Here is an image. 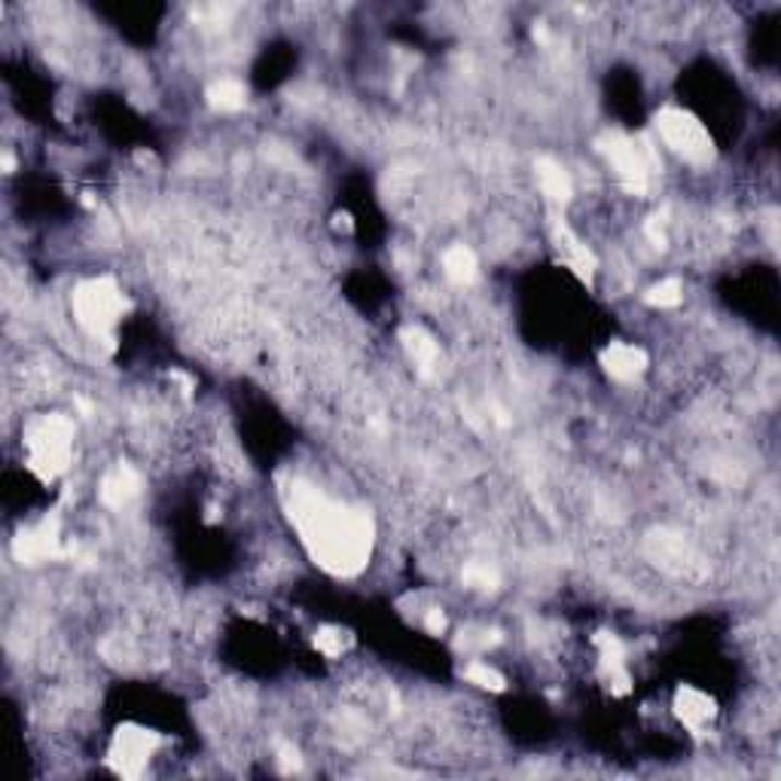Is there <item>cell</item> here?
Masks as SVG:
<instances>
[{
    "label": "cell",
    "mask_w": 781,
    "mask_h": 781,
    "mask_svg": "<svg viewBox=\"0 0 781 781\" xmlns=\"http://www.w3.org/2000/svg\"><path fill=\"white\" fill-rule=\"evenodd\" d=\"M288 510L315 562L333 574H357L373 552V520L312 483H293Z\"/></svg>",
    "instance_id": "6da1fadb"
},
{
    "label": "cell",
    "mask_w": 781,
    "mask_h": 781,
    "mask_svg": "<svg viewBox=\"0 0 781 781\" xmlns=\"http://www.w3.org/2000/svg\"><path fill=\"white\" fill-rule=\"evenodd\" d=\"M654 129H657V144H662L681 162L708 166L715 159V138H711L708 125L687 108H674V105L659 108L654 117Z\"/></svg>",
    "instance_id": "7a4b0ae2"
},
{
    "label": "cell",
    "mask_w": 781,
    "mask_h": 781,
    "mask_svg": "<svg viewBox=\"0 0 781 781\" xmlns=\"http://www.w3.org/2000/svg\"><path fill=\"white\" fill-rule=\"evenodd\" d=\"M125 312V293L117 278H86L71 293V315L89 337H108Z\"/></svg>",
    "instance_id": "3957f363"
},
{
    "label": "cell",
    "mask_w": 781,
    "mask_h": 781,
    "mask_svg": "<svg viewBox=\"0 0 781 781\" xmlns=\"http://www.w3.org/2000/svg\"><path fill=\"white\" fill-rule=\"evenodd\" d=\"M672 711L674 718H678V723H681L684 730H690V733H705V730L715 723V718H718V705H715V699H711L705 690L693 687V684L678 690V696H674L672 703Z\"/></svg>",
    "instance_id": "277c9868"
},
{
    "label": "cell",
    "mask_w": 781,
    "mask_h": 781,
    "mask_svg": "<svg viewBox=\"0 0 781 781\" xmlns=\"http://www.w3.org/2000/svg\"><path fill=\"white\" fill-rule=\"evenodd\" d=\"M601 367L611 376L613 382L629 385L638 382L647 367H650V357L644 352L642 345L635 342H611L605 352H601Z\"/></svg>",
    "instance_id": "5b68a950"
},
{
    "label": "cell",
    "mask_w": 781,
    "mask_h": 781,
    "mask_svg": "<svg viewBox=\"0 0 781 781\" xmlns=\"http://www.w3.org/2000/svg\"><path fill=\"white\" fill-rule=\"evenodd\" d=\"M535 178H537V190L547 196L550 202H571L574 196V178H571V171L559 162V159H552V156H540L535 162Z\"/></svg>",
    "instance_id": "8992f818"
},
{
    "label": "cell",
    "mask_w": 781,
    "mask_h": 781,
    "mask_svg": "<svg viewBox=\"0 0 781 781\" xmlns=\"http://www.w3.org/2000/svg\"><path fill=\"white\" fill-rule=\"evenodd\" d=\"M440 269H443L446 281L455 284V288L474 284L476 276H479V260H476L474 247L449 245L443 254H440Z\"/></svg>",
    "instance_id": "52a82bcc"
},
{
    "label": "cell",
    "mask_w": 781,
    "mask_h": 781,
    "mask_svg": "<svg viewBox=\"0 0 781 781\" xmlns=\"http://www.w3.org/2000/svg\"><path fill=\"white\" fill-rule=\"evenodd\" d=\"M205 101L215 113H239L247 105V86L239 77H217L208 86Z\"/></svg>",
    "instance_id": "ba28073f"
},
{
    "label": "cell",
    "mask_w": 781,
    "mask_h": 781,
    "mask_svg": "<svg viewBox=\"0 0 781 781\" xmlns=\"http://www.w3.org/2000/svg\"><path fill=\"white\" fill-rule=\"evenodd\" d=\"M644 306L659 308V312H672V308L684 306V281L678 276L659 278L657 284L644 293Z\"/></svg>",
    "instance_id": "9c48e42d"
},
{
    "label": "cell",
    "mask_w": 781,
    "mask_h": 781,
    "mask_svg": "<svg viewBox=\"0 0 781 781\" xmlns=\"http://www.w3.org/2000/svg\"><path fill=\"white\" fill-rule=\"evenodd\" d=\"M464 678H467V684H474L479 690H489V693H501L507 690V678L491 662L486 659H471V666L464 669Z\"/></svg>",
    "instance_id": "30bf717a"
}]
</instances>
